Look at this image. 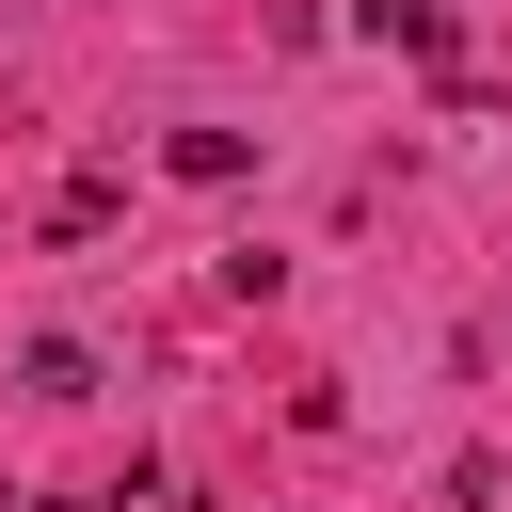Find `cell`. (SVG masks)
<instances>
[{"instance_id":"3957f363","label":"cell","mask_w":512,"mask_h":512,"mask_svg":"<svg viewBox=\"0 0 512 512\" xmlns=\"http://www.w3.org/2000/svg\"><path fill=\"white\" fill-rule=\"evenodd\" d=\"M16 384H32V400H96V352H80V336H32Z\"/></svg>"},{"instance_id":"7a4b0ae2","label":"cell","mask_w":512,"mask_h":512,"mask_svg":"<svg viewBox=\"0 0 512 512\" xmlns=\"http://www.w3.org/2000/svg\"><path fill=\"white\" fill-rule=\"evenodd\" d=\"M160 160H176V176H192V192H224V176H256V144H240V128H176V144H160Z\"/></svg>"},{"instance_id":"277c9868","label":"cell","mask_w":512,"mask_h":512,"mask_svg":"<svg viewBox=\"0 0 512 512\" xmlns=\"http://www.w3.org/2000/svg\"><path fill=\"white\" fill-rule=\"evenodd\" d=\"M32 512H112V496H32Z\"/></svg>"},{"instance_id":"6da1fadb","label":"cell","mask_w":512,"mask_h":512,"mask_svg":"<svg viewBox=\"0 0 512 512\" xmlns=\"http://www.w3.org/2000/svg\"><path fill=\"white\" fill-rule=\"evenodd\" d=\"M352 16H368L384 48H416V64H448V48H464V16H448V0H352Z\"/></svg>"}]
</instances>
